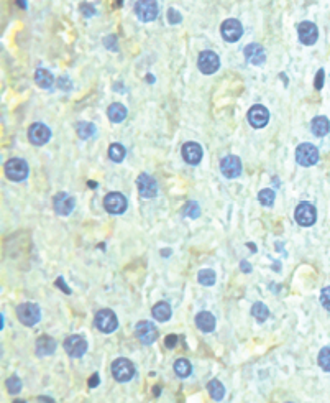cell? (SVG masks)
<instances>
[{"mask_svg":"<svg viewBox=\"0 0 330 403\" xmlns=\"http://www.w3.org/2000/svg\"><path fill=\"white\" fill-rule=\"evenodd\" d=\"M112 375L117 382H128L135 377V365L125 357L114 360L112 364Z\"/></svg>","mask_w":330,"mask_h":403,"instance_id":"6da1fadb","label":"cell"},{"mask_svg":"<svg viewBox=\"0 0 330 403\" xmlns=\"http://www.w3.org/2000/svg\"><path fill=\"white\" fill-rule=\"evenodd\" d=\"M35 83L38 84L40 88L48 89V88H51V86H53L54 77H53V74H51L50 71H46V69L40 68V69H36V72H35Z\"/></svg>","mask_w":330,"mask_h":403,"instance_id":"cb8c5ba5","label":"cell"},{"mask_svg":"<svg viewBox=\"0 0 330 403\" xmlns=\"http://www.w3.org/2000/svg\"><path fill=\"white\" fill-rule=\"evenodd\" d=\"M64 351L68 352L71 357H82L85 351H87V343H85V339L79 334L69 336V338L64 341Z\"/></svg>","mask_w":330,"mask_h":403,"instance_id":"8fae6325","label":"cell"},{"mask_svg":"<svg viewBox=\"0 0 330 403\" xmlns=\"http://www.w3.org/2000/svg\"><path fill=\"white\" fill-rule=\"evenodd\" d=\"M5 173L12 181H23L28 176V163L22 158H12L5 163Z\"/></svg>","mask_w":330,"mask_h":403,"instance_id":"3957f363","label":"cell"},{"mask_svg":"<svg viewBox=\"0 0 330 403\" xmlns=\"http://www.w3.org/2000/svg\"><path fill=\"white\" fill-rule=\"evenodd\" d=\"M56 351V341L50 336H40L36 339V354L38 356H51Z\"/></svg>","mask_w":330,"mask_h":403,"instance_id":"7402d4cb","label":"cell"},{"mask_svg":"<svg viewBox=\"0 0 330 403\" xmlns=\"http://www.w3.org/2000/svg\"><path fill=\"white\" fill-rule=\"evenodd\" d=\"M215 272L213 270H207V268H204V270H200L199 275H197V280H199V283L200 285H204V286H212L213 283H215Z\"/></svg>","mask_w":330,"mask_h":403,"instance_id":"1f68e13d","label":"cell"},{"mask_svg":"<svg viewBox=\"0 0 330 403\" xmlns=\"http://www.w3.org/2000/svg\"><path fill=\"white\" fill-rule=\"evenodd\" d=\"M182 158L184 162L189 165H197L200 160H202V148H200L199 143L195 142H187L182 145Z\"/></svg>","mask_w":330,"mask_h":403,"instance_id":"d6986e66","label":"cell"},{"mask_svg":"<svg viewBox=\"0 0 330 403\" xmlns=\"http://www.w3.org/2000/svg\"><path fill=\"white\" fill-rule=\"evenodd\" d=\"M153 317H155L156 321H168L171 317V308L168 303H156L155 306H153Z\"/></svg>","mask_w":330,"mask_h":403,"instance_id":"484cf974","label":"cell"},{"mask_svg":"<svg viewBox=\"0 0 330 403\" xmlns=\"http://www.w3.org/2000/svg\"><path fill=\"white\" fill-rule=\"evenodd\" d=\"M135 12L142 22H153L158 17L160 7H158L156 0H138L135 5Z\"/></svg>","mask_w":330,"mask_h":403,"instance_id":"52a82bcc","label":"cell"},{"mask_svg":"<svg viewBox=\"0 0 330 403\" xmlns=\"http://www.w3.org/2000/svg\"><path fill=\"white\" fill-rule=\"evenodd\" d=\"M195 325L202 333H212L215 329V317L209 311H200L195 316Z\"/></svg>","mask_w":330,"mask_h":403,"instance_id":"44dd1931","label":"cell"},{"mask_svg":"<svg viewBox=\"0 0 330 403\" xmlns=\"http://www.w3.org/2000/svg\"><path fill=\"white\" fill-rule=\"evenodd\" d=\"M146 81H148V83H153V81H155V79H153L151 74H148V76H146Z\"/></svg>","mask_w":330,"mask_h":403,"instance_id":"c3c4849f","label":"cell"},{"mask_svg":"<svg viewBox=\"0 0 330 403\" xmlns=\"http://www.w3.org/2000/svg\"><path fill=\"white\" fill-rule=\"evenodd\" d=\"M94 323H95V326L99 331L107 333V334L114 333L119 326V319L112 309H100L99 313L95 314Z\"/></svg>","mask_w":330,"mask_h":403,"instance_id":"7a4b0ae2","label":"cell"},{"mask_svg":"<svg viewBox=\"0 0 330 403\" xmlns=\"http://www.w3.org/2000/svg\"><path fill=\"white\" fill-rule=\"evenodd\" d=\"M81 12L85 17H90V15L95 14V9L92 7V5H89V4H81Z\"/></svg>","mask_w":330,"mask_h":403,"instance_id":"ab89813d","label":"cell"},{"mask_svg":"<svg viewBox=\"0 0 330 403\" xmlns=\"http://www.w3.org/2000/svg\"><path fill=\"white\" fill-rule=\"evenodd\" d=\"M153 393H155V395H160V387H155V388H153Z\"/></svg>","mask_w":330,"mask_h":403,"instance_id":"7dc6e473","label":"cell"},{"mask_svg":"<svg viewBox=\"0 0 330 403\" xmlns=\"http://www.w3.org/2000/svg\"><path fill=\"white\" fill-rule=\"evenodd\" d=\"M182 214L184 216H187V217H192V219H195V217H199L200 216V209H199V204L197 203H187L186 206H184V209H182Z\"/></svg>","mask_w":330,"mask_h":403,"instance_id":"e575fe53","label":"cell"},{"mask_svg":"<svg viewBox=\"0 0 330 403\" xmlns=\"http://www.w3.org/2000/svg\"><path fill=\"white\" fill-rule=\"evenodd\" d=\"M320 304L327 311H330V286H327V288L322 290V293H320Z\"/></svg>","mask_w":330,"mask_h":403,"instance_id":"74e56055","label":"cell"},{"mask_svg":"<svg viewBox=\"0 0 330 403\" xmlns=\"http://www.w3.org/2000/svg\"><path fill=\"white\" fill-rule=\"evenodd\" d=\"M191 362H189L187 359H178L174 362V372H176V375H179L181 378H184L187 377L189 374H191Z\"/></svg>","mask_w":330,"mask_h":403,"instance_id":"f1b7e54d","label":"cell"},{"mask_svg":"<svg viewBox=\"0 0 330 403\" xmlns=\"http://www.w3.org/2000/svg\"><path fill=\"white\" fill-rule=\"evenodd\" d=\"M28 138L33 145H45L51 138V130L45 124H33L28 129Z\"/></svg>","mask_w":330,"mask_h":403,"instance_id":"9a60e30c","label":"cell"},{"mask_svg":"<svg viewBox=\"0 0 330 403\" xmlns=\"http://www.w3.org/2000/svg\"><path fill=\"white\" fill-rule=\"evenodd\" d=\"M252 314L256 321H266L268 317H270V309H268V306L265 303H255L253 306H252Z\"/></svg>","mask_w":330,"mask_h":403,"instance_id":"83f0119b","label":"cell"},{"mask_svg":"<svg viewBox=\"0 0 330 403\" xmlns=\"http://www.w3.org/2000/svg\"><path fill=\"white\" fill-rule=\"evenodd\" d=\"M58 86H59V89H66V91H69V89H71V83L68 81V79L61 77L59 81H58Z\"/></svg>","mask_w":330,"mask_h":403,"instance_id":"b9f144b4","label":"cell"},{"mask_svg":"<svg viewBox=\"0 0 330 403\" xmlns=\"http://www.w3.org/2000/svg\"><path fill=\"white\" fill-rule=\"evenodd\" d=\"M168 22L171 23V25H178V23L182 22V15L176 9H169L168 10Z\"/></svg>","mask_w":330,"mask_h":403,"instance_id":"8d00e7d4","label":"cell"},{"mask_svg":"<svg viewBox=\"0 0 330 403\" xmlns=\"http://www.w3.org/2000/svg\"><path fill=\"white\" fill-rule=\"evenodd\" d=\"M323 86V69H319L317 71V76H315V81H314V88L317 91H320Z\"/></svg>","mask_w":330,"mask_h":403,"instance_id":"f35d334b","label":"cell"},{"mask_svg":"<svg viewBox=\"0 0 330 403\" xmlns=\"http://www.w3.org/2000/svg\"><path fill=\"white\" fill-rule=\"evenodd\" d=\"M274 191H271V189H261L260 194H258V199H260V203L263 206H266V207H271L274 204Z\"/></svg>","mask_w":330,"mask_h":403,"instance_id":"d6a6232c","label":"cell"},{"mask_svg":"<svg viewBox=\"0 0 330 403\" xmlns=\"http://www.w3.org/2000/svg\"><path fill=\"white\" fill-rule=\"evenodd\" d=\"M242 270L245 273H248L250 270H252V267H250V264H247V262H242Z\"/></svg>","mask_w":330,"mask_h":403,"instance_id":"f6af8a7d","label":"cell"},{"mask_svg":"<svg viewBox=\"0 0 330 403\" xmlns=\"http://www.w3.org/2000/svg\"><path fill=\"white\" fill-rule=\"evenodd\" d=\"M220 172L225 176V178H237L242 173V162L238 156L229 155L225 156L222 162H220Z\"/></svg>","mask_w":330,"mask_h":403,"instance_id":"4fadbf2b","label":"cell"},{"mask_svg":"<svg viewBox=\"0 0 330 403\" xmlns=\"http://www.w3.org/2000/svg\"><path fill=\"white\" fill-rule=\"evenodd\" d=\"M56 283H58V286H59L61 290H64L66 293H71V290L68 288V286H66V283H63V278H58V282H56Z\"/></svg>","mask_w":330,"mask_h":403,"instance_id":"ee69618b","label":"cell"},{"mask_svg":"<svg viewBox=\"0 0 330 403\" xmlns=\"http://www.w3.org/2000/svg\"><path fill=\"white\" fill-rule=\"evenodd\" d=\"M103 207L110 214H122L127 209V198L122 193H108L103 198Z\"/></svg>","mask_w":330,"mask_h":403,"instance_id":"9c48e42d","label":"cell"},{"mask_svg":"<svg viewBox=\"0 0 330 403\" xmlns=\"http://www.w3.org/2000/svg\"><path fill=\"white\" fill-rule=\"evenodd\" d=\"M107 115L114 124H120V122H124L127 117V109L122 106V104H112V106L108 107Z\"/></svg>","mask_w":330,"mask_h":403,"instance_id":"d4e9b609","label":"cell"},{"mask_svg":"<svg viewBox=\"0 0 330 403\" xmlns=\"http://www.w3.org/2000/svg\"><path fill=\"white\" fill-rule=\"evenodd\" d=\"M53 204H54V211H56L59 216H68L72 212V209H74L76 203H74V198L69 196V194L59 193L54 196Z\"/></svg>","mask_w":330,"mask_h":403,"instance_id":"ac0fdd59","label":"cell"},{"mask_svg":"<svg viewBox=\"0 0 330 403\" xmlns=\"http://www.w3.org/2000/svg\"><path fill=\"white\" fill-rule=\"evenodd\" d=\"M135 333H137V338L140 339V343L146 346L153 344L158 339V329L155 325H151L150 321H140L137 325Z\"/></svg>","mask_w":330,"mask_h":403,"instance_id":"30bf717a","label":"cell"},{"mask_svg":"<svg viewBox=\"0 0 330 403\" xmlns=\"http://www.w3.org/2000/svg\"><path fill=\"white\" fill-rule=\"evenodd\" d=\"M296 160L301 167H312L319 162V150L310 143H302L296 148Z\"/></svg>","mask_w":330,"mask_h":403,"instance_id":"277c9868","label":"cell"},{"mask_svg":"<svg viewBox=\"0 0 330 403\" xmlns=\"http://www.w3.org/2000/svg\"><path fill=\"white\" fill-rule=\"evenodd\" d=\"M17 316L20 323H23L25 326H33L40 321L41 313L40 308L35 303H23L17 308Z\"/></svg>","mask_w":330,"mask_h":403,"instance_id":"5b68a950","label":"cell"},{"mask_svg":"<svg viewBox=\"0 0 330 403\" xmlns=\"http://www.w3.org/2000/svg\"><path fill=\"white\" fill-rule=\"evenodd\" d=\"M18 4H20V7H22V9H27V4L23 2V0H18Z\"/></svg>","mask_w":330,"mask_h":403,"instance_id":"bcb514c9","label":"cell"},{"mask_svg":"<svg viewBox=\"0 0 330 403\" xmlns=\"http://www.w3.org/2000/svg\"><path fill=\"white\" fill-rule=\"evenodd\" d=\"M319 365L325 370L330 372V347H323L319 354Z\"/></svg>","mask_w":330,"mask_h":403,"instance_id":"836d02e7","label":"cell"},{"mask_svg":"<svg viewBox=\"0 0 330 403\" xmlns=\"http://www.w3.org/2000/svg\"><path fill=\"white\" fill-rule=\"evenodd\" d=\"M220 33H222L225 41H229V43H235V41L242 38L243 27H242L240 22L235 20V18H229V20H225L222 23V27H220Z\"/></svg>","mask_w":330,"mask_h":403,"instance_id":"ba28073f","label":"cell"},{"mask_svg":"<svg viewBox=\"0 0 330 403\" xmlns=\"http://www.w3.org/2000/svg\"><path fill=\"white\" fill-rule=\"evenodd\" d=\"M288 403H291V401H288Z\"/></svg>","mask_w":330,"mask_h":403,"instance_id":"681fc988","label":"cell"},{"mask_svg":"<svg viewBox=\"0 0 330 403\" xmlns=\"http://www.w3.org/2000/svg\"><path fill=\"white\" fill-rule=\"evenodd\" d=\"M245 58L248 63H252L255 66H260L266 61V53H265V48L256 45V43H252L245 48Z\"/></svg>","mask_w":330,"mask_h":403,"instance_id":"ffe728a7","label":"cell"},{"mask_svg":"<svg viewBox=\"0 0 330 403\" xmlns=\"http://www.w3.org/2000/svg\"><path fill=\"white\" fill-rule=\"evenodd\" d=\"M137 185H138V191H140V194H142V198L150 199V198L156 196V193H158L156 181L153 180L150 175H146V173L140 175L138 180H137Z\"/></svg>","mask_w":330,"mask_h":403,"instance_id":"e0dca14e","label":"cell"},{"mask_svg":"<svg viewBox=\"0 0 330 403\" xmlns=\"http://www.w3.org/2000/svg\"><path fill=\"white\" fill-rule=\"evenodd\" d=\"M99 382H100L99 374H94L92 377L89 378V387H90V388H95L97 385H99Z\"/></svg>","mask_w":330,"mask_h":403,"instance_id":"7bdbcfd3","label":"cell"},{"mask_svg":"<svg viewBox=\"0 0 330 403\" xmlns=\"http://www.w3.org/2000/svg\"><path fill=\"white\" fill-rule=\"evenodd\" d=\"M108 158L115 163H120L125 158V148L120 143H112L108 148Z\"/></svg>","mask_w":330,"mask_h":403,"instance_id":"4dcf8cb0","label":"cell"},{"mask_svg":"<svg viewBox=\"0 0 330 403\" xmlns=\"http://www.w3.org/2000/svg\"><path fill=\"white\" fill-rule=\"evenodd\" d=\"M76 130H77V135L85 140V138L92 137L95 133V125L90 124V122H79Z\"/></svg>","mask_w":330,"mask_h":403,"instance_id":"f546056e","label":"cell"},{"mask_svg":"<svg viewBox=\"0 0 330 403\" xmlns=\"http://www.w3.org/2000/svg\"><path fill=\"white\" fill-rule=\"evenodd\" d=\"M197 66L200 72H204V74H213V72L218 69L220 59L213 51H202L199 54Z\"/></svg>","mask_w":330,"mask_h":403,"instance_id":"7c38bea8","label":"cell"},{"mask_svg":"<svg viewBox=\"0 0 330 403\" xmlns=\"http://www.w3.org/2000/svg\"><path fill=\"white\" fill-rule=\"evenodd\" d=\"M207 390H209V393H210V396L213 400H222L224 398V395H225V388H224V385L222 383H220L218 380H215V378H213V380H210L209 383H207Z\"/></svg>","mask_w":330,"mask_h":403,"instance_id":"4316f807","label":"cell"},{"mask_svg":"<svg viewBox=\"0 0 330 403\" xmlns=\"http://www.w3.org/2000/svg\"><path fill=\"white\" fill-rule=\"evenodd\" d=\"M7 387L10 390V393H18L22 390V380L17 375L10 377L9 380H7Z\"/></svg>","mask_w":330,"mask_h":403,"instance_id":"d590c367","label":"cell"},{"mask_svg":"<svg viewBox=\"0 0 330 403\" xmlns=\"http://www.w3.org/2000/svg\"><path fill=\"white\" fill-rule=\"evenodd\" d=\"M166 347H169V349H173V347L178 344V336H174V334H169L168 338H166Z\"/></svg>","mask_w":330,"mask_h":403,"instance_id":"60d3db41","label":"cell"},{"mask_svg":"<svg viewBox=\"0 0 330 403\" xmlns=\"http://www.w3.org/2000/svg\"><path fill=\"white\" fill-rule=\"evenodd\" d=\"M310 129H312V132L315 133L317 137H323V135H327L328 130H330V122L327 117H315L312 120V124H310Z\"/></svg>","mask_w":330,"mask_h":403,"instance_id":"603a6c76","label":"cell"},{"mask_svg":"<svg viewBox=\"0 0 330 403\" xmlns=\"http://www.w3.org/2000/svg\"><path fill=\"white\" fill-rule=\"evenodd\" d=\"M268 120H270V112L265 106H253L248 111V122L255 129H263Z\"/></svg>","mask_w":330,"mask_h":403,"instance_id":"2e32d148","label":"cell"},{"mask_svg":"<svg viewBox=\"0 0 330 403\" xmlns=\"http://www.w3.org/2000/svg\"><path fill=\"white\" fill-rule=\"evenodd\" d=\"M297 35L302 45L310 46L315 43L317 38H319V30H317L315 23L312 22H302L301 25L297 27Z\"/></svg>","mask_w":330,"mask_h":403,"instance_id":"5bb4252c","label":"cell"},{"mask_svg":"<svg viewBox=\"0 0 330 403\" xmlns=\"http://www.w3.org/2000/svg\"><path fill=\"white\" fill-rule=\"evenodd\" d=\"M294 219L299 225H302V227H309V225H312L317 219L315 207L310 203H301L296 207Z\"/></svg>","mask_w":330,"mask_h":403,"instance_id":"8992f818","label":"cell"}]
</instances>
